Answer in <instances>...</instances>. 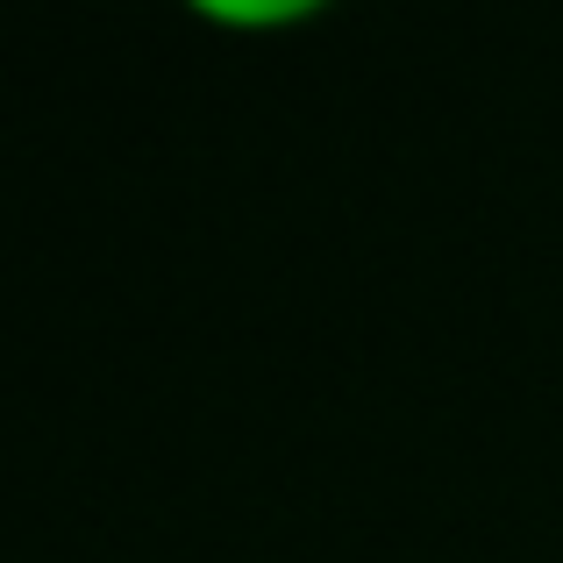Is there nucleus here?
<instances>
[{"label":"nucleus","instance_id":"1","mask_svg":"<svg viewBox=\"0 0 563 563\" xmlns=\"http://www.w3.org/2000/svg\"><path fill=\"white\" fill-rule=\"evenodd\" d=\"M200 22L229 29V36H264V29H300L321 14V0H200Z\"/></svg>","mask_w":563,"mask_h":563}]
</instances>
